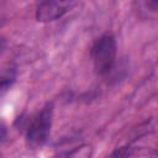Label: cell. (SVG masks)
Listing matches in <instances>:
<instances>
[{"instance_id":"1","label":"cell","mask_w":158,"mask_h":158,"mask_svg":"<svg viewBox=\"0 0 158 158\" xmlns=\"http://www.w3.org/2000/svg\"><path fill=\"white\" fill-rule=\"evenodd\" d=\"M91 58H93L96 73L100 75L107 74L112 69L116 59L115 37L110 33H105L100 36L93 46Z\"/></svg>"},{"instance_id":"2","label":"cell","mask_w":158,"mask_h":158,"mask_svg":"<svg viewBox=\"0 0 158 158\" xmlns=\"http://www.w3.org/2000/svg\"><path fill=\"white\" fill-rule=\"evenodd\" d=\"M53 121V104L47 102L32 118L27 130V143L31 147L44 144L49 137Z\"/></svg>"},{"instance_id":"3","label":"cell","mask_w":158,"mask_h":158,"mask_svg":"<svg viewBox=\"0 0 158 158\" xmlns=\"http://www.w3.org/2000/svg\"><path fill=\"white\" fill-rule=\"evenodd\" d=\"M75 2L73 1H43L37 6L36 19L40 22H51L62 17L70 10Z\"/></svg>"},{"instance_id":"4","label":"cell","mask_w":158,"mask_h":158,"mask_svg":"<svg viewBox=\"0 0 158 158\" xmlns=\"http://www.w3.org/2000/svg\"><path fill=\"white\" fill-rule=\"evenodd\" d=\"M93 154V149L88 144H81L77 148H74L67 158H91Z\"/></svg>"},{"instance_id":"5","label":"cell","mask_w":158,"mask_h":158,"mask_svg":"<svg viewBox=\"0 0 158 158\" xmlns=\"http://www.w3.org/2000/svg\"><path fill=\"white\" fill-rule=\"evenodd\" d=\"M15 69L14 68H9L7 70H4L2 72V77H1V90L2 93L11 86V84L14 83L15 80Z\"/></svg>"},{"instance_id":"6","label":"cell","mask_w":158,"mask_h":158,"mask_svg":"<svg viewBox=\"0 0 158 158\" xmlns=\"http://www.w3.org/2000/svg\"><path fill=\"white\" fill-rule=\"evenodd\" d=\"M131 154H132V148L130 146H123V147L116 148L106 158H128Z\"/></svg>"},{"instance_id":"7","label":"cell","mask_w":158,"mask_h":158,"mask_svg":"<svg viewBox=\"0 0 158 158\" xmlns=\"http://www.w3.org/2000/svg\"><path fill=\"white\" fill-rule=\"evenodd\" d=\"M146 6L152 10V11H157L158 12V0H151V1H147L146 2Z\"/></svg>"}]
</instances>
